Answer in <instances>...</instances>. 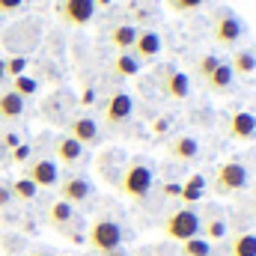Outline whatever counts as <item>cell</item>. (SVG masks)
I'll use <instances>...</instances> for the list:
<instances>
[{
  "mask_svg": "<svg viewBox=\"0 0 256 256\" xmlns=\"http://www.w3.org/2000/svg\"><path fill=\"white\" fill-rule=\"evenodd\" d=\"M68 137L78 140L80 146H96L102 140V128H98L96 120H90V116H74L68 122Z\"/></svg>",
  "mask_w": 256,
  "mask_h": 256,
  "instance_id": "cell-10",
  "label": "cell"
},
{
  "mask_svg": "<svg viewBox=\"0 0 256 256\" xmlns=\"http://www.w3.org/2000/svg\"><path fill=\"white\" fill-rule=\"evenodd\" d=\"M24 179H30L36 188H54L60 182V167L51 158H36L24 167Z\"/></svg>",
  "mask_w": 256,
  "mask_h": 256,
  "instance_id": "cell-7",
  "label": "cell"
},
{
  "mask_svg": "<svg viewBox=\"0 0 256 256\" xmlns=\"http://www.w3.org/2000/svg\"><path fill=\"white\" fill-rule=\"evenodd\" d=\"M27 68V57H9L6 60V78H18Z\"/></svg>",
  "mask_w": 256,
  "mask_h": 256,
  "instance_id": "cell-30",
  "label": "cell"
},
{
  "mask_svg": "<svg viewBox=\"0 0 256 256\" xmlns=\"http://www.w3.org/2000/svg\"><path fill=\"white\" fill-rule=\"evenodd\" d=\"M167 149H170V155H173L176 161H185V164H188V161H194V158L200 155V143H196L194 137H188V134L176 137Z\"/></svg>",
  "mask_w": 256,
  "mask_h": 256,
  "instance_id": "cell-17",
  "label": "cell"
},
{
  "mask_svg": "<svg viewBox=\"0 0 256 256\" xmlns=\"http://www.w3.org/2000/svg\"><path fill=\"white\" fill-rule=\"evenodd\" d=\"M250 185V173L244 164L238 161H226L214 170V182H212V191L220 194V196H232V194L244 191Z\"/></svg>",
  "mask_w": 256,
  "mask_h": 256,
  "instance_id": "cell-3",
  "label": "cell"
},
{
  "mask_svg": "<svg viewBox=\"0 0 256 256\" xmlns=\"http://www.w3.org/2000/svg\"><path fill=\"white\" fill-rule=\"evenodd\" d=\"M104 256H126V250L120 248V250H110V254H104Z\"/></svg>",
  "mask_w": 256,
  "mask_h": 256,
  "instance_id": "cell-39",
  "label": "cell"
},
{
  "mask_svg": "<svg viewBox=\"0 0 256 256\" xmlns=\"http://www.w3.org/2000/svg\"><path fill=\"white\" fill-rule=\"evenodd\" d=\"M208 254H212V242H206V238L182 242V256H208Z\"/></svg>",
  "mask_w": 256,
  "mask_h": 256,
  "instance_id": "cell-27",
  "label": "cell"
},
{
  "mask_svg": "<svg viewBox=\"0 0 256 256\" xmlns=\"http://www.w3.org/2000/svg\"><path fill=\"white\" fill-rule=\"evenodd\" d=\"M232 80H236V74H232V68L230 63H220L212 74H208V80H206V86L212 90V92H226L230 86H232Z\"/></svg>",
  "mask_w": 256,
  "mask_h": 256,
  "instance_id": "cell-18",
  "label": "cell"
},
{
  "mask_svg": "<svg viewBox=\"0 0 256 256\" xmlns=\"http://www.w3.org/2000/svg\"><path fill=\"white\" fill-rule=\"evenodd\" d=\"M80 102H84V104H92V102H96V92L86 86V90H84V96H80Z\"/></svg>",
  "mask_w": 256,
  "mask_h": 256,
  "instance_id": "cell-36",
  "label": "cell"
},
{
  "mask_svg": "<svg viewBox=\"0 0 256 256\" xmlns=\"http://www.w3.org/2000/svg\"><path fill=\"white\" fill-rule=\"evenodd\" d=\"M206 0H167V6L173 9V12H179V15H185V12H194V9H200Z\"/></svg>",
  "mask_w": 256,
  "mask_h": 256,
  "instance_id": "cell-29",
  "label": "cell"
},
{
  "mask_svg": "<svg viewBox=\"0 0 256 256\" xmlns=\"http://www.w3.org/2000/svg\"><path fill=\"white\" fill-rule=\"evenodd\" d=\"M152 131H155V134H164V131H167V120H158V122L152 126Z\"/></svg>",
  "mask_w": 256,
  "mask_h": 256,
  "instance_id": "cell-37",
  "label": "cell"
},
{
  "mask_svg": "<svg viewBox=\"0 0 256 256\" xmlns=\"http://www.w3.org/2000/svg\"><path fill=\"white\" fill-rule=\"evenodd\" d=\"M74 220H78V214H74V206L72 202H66V200H54L51 202V208H48V224L57 230V232H74L72 226H74Z\"/></svg>",
  "mask_w": 256,
  "mask_h": 256,
  "instance_id": "cell-12",
  "label": "cell"
},
{
  "mask_svg": "<svg viewBox=\"0 0 256 256\" xmlns=\"http://www.w3.org/2000/svg\"><path fill=\"white\" fill-rule=\"evenodd\" d=\"M158 78H161V90H164V96H167V98L182 102V98H188V96H191V78H188L185 72L164 66Z\"/></svg>",
  "mask_w": 256,
  "mask_h": 256,
  "instance_id": "cell-8",
  "label": "cell"
},
{
  "mask_svg": "<svg viewBox=\"0 0 256 256\" xmlns=\"http://www.w3.org/2000/svg\"><path fill=\"white\" fill-rule=\"evenodd\" d=\"M21 6H24V0H0V15H15V12H21Z\"/></svg>",
  "mask_w": 256,
  "mask_h": 256,
  "instance_id": "cell-31",
  "label": "cell"
},
{
  "mask_svg": "<svg viewBox=\"0 0 256 256\" xmlns=\"http://www.w3.org/2000/svg\"><path fill=\"white\" fill-rule=\"evenodd\" d=\"M230 137L236 140H254L256 137V116L248 110H238L230 116Z\"/></svg>",
  "mask_w": 256,
  "mask_h": 256,
  "instance_id": "cell-14",
  "label": "cell"
},
{
  "mask_svg": "<svg viewBox=\"0 0 256 256\" xmlns=\"http://www.w3.org/2000/svg\"><path fill=\"white\" fill-rule=\"evenodd\" d=\"M202 194H206V179H202L200 173H194L191 179L182 185V194H179V200H185V202L191 206V202H200V200H202Z\"/></svg>",
  "mask_w": 256,
  "mask_h": 256,
  "instance_id": "cell-22",
  "label": "cell"
},
{
  "mask_svg": "<svg viewBox=\"0 0 256 256\" xmlns=\"http://www.w3.org/2000/svg\"><path fill=\"white\" fill-rule=\"evenodd\" d=\"M226 236V220L224 218H208L206 226H202V238L206 242H220Z\"/></svg>",
  "mask_w": 256,
  "mask_h": 256,
  "instance_id": "cell-24",
  "label": "cell"
},
{
  "mask_svg": "<svg viewBox=\"0 0 256 256\" xmlns=\"http://www.w3.org/2000/svg\"><path fill=\"white\" fill-rule=\"evenodd\" d=\"M131 54L143 63V60H155L161 54V36L155 30H137V39L131 45Z\"/></svg>",
  "mask_w": 256,
  "mask_h": 256,
  "instance_id": "cell-13",
  "label": "cell"
},
{
  "mask_svg": "<svg viewBox=\"0 0 256 256\" xmlns=\"http://www.w3.org/2000/svg\"><path fill=\"white\" fill-rule=\"evenodd\" d=\"M230 68H232V74H244V78H248V74H254V72H256V54H254V51H236Z\"/></svg>",
  "mask_w": 256,
  "mask_h": 256,
  "instance_id": "cell-23",
  "label": "cell"
},
{
  "mask_svg": "<svg viewBox=\"0 0 256 256\" xmlns=\"http://www.w3.org/2000/svg\"><path fill=\"white\" fill-rule=\"evenodd\" d=\"M30 256H51V254H45V250H36V254H30Z\"/></svg>",
  "mask_w": 256,
  "mask_h": 256,
  "instance_id": "cell-41",
  "label": "cell"
},
{
  "mask_svg": "<svg viewBox=\"0 0 256 256\" xmlns=\"http://www.w3.org/2000/svg\"><path fill=\"white\" fill-rule=\"evenodd\" d=\"M134 39H137V27H134V24H120V27L110 30V42H114L120 51H131Z\"/></svg>",
  "mask_w": 256,
  "mask_h": 256,
  "instance_id": "cell-21",
  "label": "cell"
},
{
  "mask_svg": "<svg viewBox=\"0 0 256 256\" xmlns=\"http://www.w3.org/2000/svg\"><path fill=\"white\" fill-rule=\"evenodd\" d=\"M116 188L126 194L128 200H143L152 191V167L143 158H134L122 164V173L116 179Z\"/></svg>",
  "mask_w": 256,
  "mask_h": 256,
  "instance_id": "cell-1",
  "label": "cell"
},
{
  "mask_svg": "<svg viewBox=\"0 0 256 256\" xmlns=\"http://www.w3.org/2000/svg\"><path fill=\"white\" fill-rule=\"evenodd\" d=\"M12 202V188L9 185H0V208H6Z\"/></svg>",
  "mask_w": 256,
  "mask_h": 256,
  "instance_id": "cell-34",
  "label": "cell"
},
{
  "mask_svg": "<svg viewBox=\"0 0 256 256\" xmlns=\"http://www.w3.org/2000/svg\"><path fill=\"white\" fill-rule=\"evenodd\" d=\"M24 98L12 90H3L0 92V120H21L24 116Z\"/></svg>",
  "mask_w": 256,
  "mask_h": 256,
  "instance_id": "cell-16",
  "label": "cell"
},
{
  "mask_svg": "<svg viewBox=\"0 0 256 256\" xmlns=\"http://www.w3.org/2000/svg\"><path fill=\"white\" fill-rule=\"evenodd\" d=\"M92 3H96V6H108L110 0H92Z\"/></svg>",
  "mask_w": 256,
  "mask_h": 256,
  "instance_id": "cell-40",
  "label": "cell"
},
{
  "mask_svg": "<svg viewBox=\"0 0 256 256\" xmlns=\"http://www.w3.org/2000/svg\"><path fill=\"white\" fill-rule=\"evenodd\" d=\"M9 188H12V200H24V202H27V200H33V196H36V185H33L30 179H24V176H21V179H15Z\"/></svg>",
  "mask_w": 256,
  "mask_h": 256,
  "instance_id": "cell-26",
  "label": "cell"
},
{
  "mask_svg": "<svg viewBox=\"0 0 256 256\" xmlns=\"http://www.w3.org/2000/svg\"><path fill=\"white\" fill-rule=\"evenodd\" d=\"M131 114H134V102H131V96L122 92V90H116V92L104 102V126L108 128L126 126L128 120H131Z\"/></svg>",
  "mask_w": 256,
  "mask_h": 256,
  "instance_id": "cell-6",
  "label": "cell"
},
{
  "mask_svg": "<svg viewBox=\"0 0 256 256\" xmlns=\"http://www.w3.org/2000/svg\"><path fill=\"white\" fill-rule=\"evenodd\" d=\"M96 15V3L92 0H63L60 3V18L68 27H86Z\"/></svg>",
  "mask_w": 256,
  "mask_h": 256,
  "instance_id": "cell-9",
  "label": "cell"
},
{
  "mask_svg": "<svg viewBox=\"0 0 256 256\" xmlns=\"http://www.w3.org/2000/svg\"><path fill=\"white\" fill-rule=\"evenodd\" d=\"M230 256H256V232H238L230 242Z\"/></svg>",
  "mask_w": 256,
  "mask_h": 256,
  "instance_id": "cell-20",
  "label": "cell"
},
{
  "mask_svg": "<svg viewBox=\"0 0 256 256\" xmlns=\"http://www.w3.org/2000/svg\"><path fill=\"white\" fill-rule=\"evenodd\" d=\"M3 80H6V60L0 57V84H3Z\"/></svg>",
  "mask_w": 256,
  "mask_h": 256,
  "instance_id": "cell-38",
  "label": "cell"
},
{
  "mask_svg": "<svg viewBox=\"0 0 256 256\" xmlns=\"http://www.w3.org/2000/svg\"><path fill=\"white\" fill-rule=\"evenodd\" d=\"M90 196H92L90 179H84V176H66V179H60V200L78 206V202H86Z\"/></svg>",
  "mask_w": 256,
  "mask_h": 256,
  "instance_id": "cell-11",
  "label": "cell"
},
{
  "mask_svg": "<svg viewBox=\"0 0 256 256\" xmlns=\"http://www.w3.org/2000/svg\"><path fill=\"white\" fill-rule=\"evenodd\" d=\"M218 66H220V60H218L214 54H206V57H200V63H196V74H200V80H208V74H212Z\"/></svg>",
  "mask_w": 256,
  "mask_h": 256,
  "instance_id": "cell-28",
  "label": "cell"
},
{
  "mask_svg": "<svg viewBox=\"0 0 256 256\" xmlns=\"http://www.w3.org/2000/svg\"><path fill=\"white\" fill-rule=\"evenodd\" d=\"M140 72V60L131 54V51H120L116 57H114V74H120V78H134Z\"/></svg>",
  "mask_w": 256,
  "mask_h": 256,
  "instance_id": "cell-19",
  "label": "cell"
},
{
  "mask_svg": "<svg viewBox=\"0 0 256 256\" xmlns=\"http://www.w3.org/2000/svg\"><path fill=\"white\" fill-rule=\"evenodd\" d=\"M164 232H167V238H173L179 244L188 242V238H196L200 236V214L194 208H176V212H170L167 220H164Z\"/></svg>",
  "mask_w": 256,
  "mask_h": 256,
  "instance_id": "cell-4",
  "label": "cell"
},
{
  "mask_svg": "<svg viewBox=\"0 0 256 256\" xmlns=\"http://www.w3.org/2000/svg\"><path fill=\"white\" fill-rule=\"evenodd\" d=\"M161 194L173 200V196H179V194H182V185H179V182H164V185H161Z\"/></svg>",
  "mask_w": 256,
  "mask_h": 256,
  "instance_id": "cell-32",
  "label": "cell"
},
{
  "mask_svg": "<svg viewBox=\"0 0 256 256\" xmlns=\"http://www.w3.org/2000/svg\"><path fill=\"white\" fill-rule=\"evenodd\" d=\"M3 143H6L9 149H15V146H18L21 140H18V134H3Z\"/></svg>",
  "mask_w": 256,
  "mask_h": 256,
  "instance_id": "cell-35",
  "label": "cell"
},
{
  "mask_svg": "<svg viewBox=\"0 0 256 256\" xmlns=\"http://www.w3.org/2000/svg\"><path fill=\"white\" fill-rule=\"evenodd\" d=\"M12 158H15L18 164H21V161H27V158H30V146H27V143H18V146H15V152H12Z\"/></svg>",
  "mask_w": 256,
  "mask_h": 256,
  "instance_id": "cell-33",
  "label": "cell"
},
{
  "mask_svg": "<svg viewBox=\"0 0 256 256\" xmlns=\"http://www.w3.org/2000/svg\"><path fill=\"white\" fill-rule=\"evenodd\" d=\"M54 152H57V161H60V164H66V167H72V164H78V161L84 158V146H80L78 140H72L68 134L57 137Z\"/></svg>",
  "mask_w": 256,
  "mask_h": 256,
  "instance_id": "cell-15",
  "label": "cell"
},
{
  "mask_svg": "<svg viewBox=\"0 0 256 256\" xmlns=\"http://www.w3.org/2000/svg\"><path fill=\"white\" fill-rule=\"evenodd\" d=\"M36 90H39V80H33V78H27V74H18V78H12V92H18L21 98H27V96H36Z\"/></svg>",
  "mask_w": 256,
  "mask_h": 256,
  "instance_id": "cell-25",
  "label": "cell"
},
{
  "mask_svg": "<svg viewBox=\"0 0 256 256\" xmlns=\"http://www.w3.org/2000/svg\"><path fill=\"white\" fill-rule=\"evenodd\" d=\"M122 238H126V232H122V226H120L114 218H98V220L90 226V236H86L90 248L102 256L110 254V250H120V248H122Z\"/></svg>",
  "mask_w": 256,
  "mask_h": 256,
  "instance_id": "cell-2",
  "label": "cell"
},
{
  "mask_svg": "<svg viewBox=\"0 0 256 256\" xmlns=\"http://www.w3.org/2000/svg\"><path fill=\"white\" fill-rule=\"evenodd\" d=\"M212 36H214V42H218V45L232 48V45H238V42H242V36H244V21H242L232 9H220V12L214 15Z\"/></svg>",
  "mask_w": 256,
  "mask_h": 256,
  "instance_id": "cell-5",
  "label": "cell"
}]
</instances>
